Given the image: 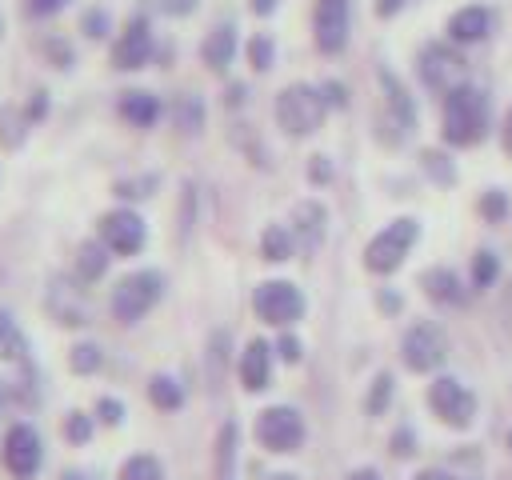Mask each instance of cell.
<instances>
[{
	"mask_svg": "<svg viewBox=\"0 0 512 480\" xmlns=\"http://www.w3.org/2000/svg\"><path fill=\"white\" fill-rule=\"evenodd\" d=\"M148 188H156V176H144V180H120V184H116L120 196H148Z\"/></svg>",
	"mask_w": 512,
	"mask_h": 480,
	"instance_id": "74e56055",
	"label": "cell"
},
{
	"mask_svg": "<svg viewBox=\"0 0 512 480\" xmlns=\"http://www.w3.org/2000/svg\"><path fill=\"white\" fill-rule=\"evenodd\" d=\"M388 400H392V376H388V372H380V376L372 380V392H368L364 408H368L372 416H380V412L388 408Z\"/></svg>",
	"mask_w": 512,
	"mask_h": 480,
	"instance_id": "4dcf8cb0",
	"label": "cell"
},
{
	"mask_svg": "<svg viewBox=\"0 0 512 480\" xmlns=\"http://www.w3.org/2000/svg\"><path fill=\"white\" fill-rule=\"evenodd\" d=\"M380 308H388V312H396V308H400V300H396L392 292H380Z\"/></svg>",
	"mask_w": 512,
	"mask_h": 480,
	"instance_id": "f5cc1de1",
	"label": "cell"
},
{
	"mask_svg": "<svg viewBox=\"0 0 512 480\" xmlns=\"http://www.w3.org/2000/svg\"><path fill=\"white\" fill-rule=\"evenodd\" d=\"M500 316H504V324H508V332H512V280H508V288H504V296H500Z\"/></svg>",
	"mask_w": 512,
	"mask_h": 480,
	"instance_id": "7dc6e473",
	"label": "cell"
},
{
	"mask_svg": "<svg viewBox=\"0 0 512 480\" xmlns=\"http://www.w3.org/2000/svg\"><path fill=\"white\" fill-rule=\"evenodd\" d=\"M116 108H120V116H124L128 124H136V128H148V124H156V116H160V100H156L152 92H140V88L124 92Z\"/></svg>",
	"mask_w": 512,
	"mask_h": 480,
	"instance_id": "ffe728a7",
	"label": "cell"
},
{
	"mask_svg": "<svg viewBox=\"0 0 512 480\" xmlns=\"http://www.w3.org/2000/svg\"><path fill=\"white\" fill-rule=\"evenodd\" d=\"M380 84H384V96H388V116L396 120V128H400V132H408V128L416 124V108H412V100H408L404 84H400L388 68H380Z\"/></svg>",
	"mask_w": 512,
	"mask_h": 480,
	"instance_id": "d6986e66",
	"label": "cell"
},
{
	"mask_svg": "<svg viewBox=\"0 0 512 480\" xmlns=\"http://www.w3.org/2000/svg\"><path fill=\"white\" fill-rule=\"evenodd\" d=\"M480 212H484L488 220H500V216L508 212V200H504V192H484V200H480Z\"/></svg>",
	"mask_w": 512,
	"mask_h": 480,
	"instance_id": "8d00e7d4",
	"label": "cell"
},
{
	"mask_svg": "<svg viewBox=\"0 0 512 480\" xmlns=\"http://www.w3.org/2000/svg\"><path fill=\"white\" fill-rule=\"evenodd\" d=\"M420 164H424V172H428L436 184H452V180H456V168H452L448 156L436 152V148H424V152H420Z\"/></svg>",
	"mask_w": 512,
	"mask_h": 480,
	"instance_id": "f1b7e54d",
	"label": "cell"
},
{
	"mask_svg": "<svg viewBox=\"0 0 512 480\" xmlns=\"http://www.w3.org/2000/svg\"><path fill=\"white\" fill-rule=\"evenodd\" d=\"M344 480H380V472L376 468H352Z\"/></svg>",
	"mask_w": 512,
	"mask_h": 480,
	"instance_id": "681fc988",
	"label": "cell"
},
{
	"mask_svg": "<svg viewBox=\"0 0 512 480\" xmlns=\"http://www.w3.org/2000/svg\"><path fill=\"white\" fill-rule=\"evenodd\" d=\"M428 404L448 428H468L476 416V396L456 380V376H436L428 384Z\"/></svg>",
	"mask_w": 512,
	"mask_h": 480,
	"instance_id": "ba28073f",
	"label": "cell"
},
{
	"mask_svg": "<svg viewBox=\"0 0 512 480\" xmlns=\"http://www.w3.org/2000/svg\"><path fill=\"white\" fill-rule=\"evenodd\" d=\"M488 128V100L484 92H476L472 84L456 88L444 96V140L456 148H468L484 136Z\"/></svg>",
	"mask_w": 512,
	"mask_h": 480,
	"instance_id": "6da1fadb",
	"label": "cell"
},
{
	"mask_svg": "<svg viewBox=\"0 0 512 480\" xmlns=\"http://www.w3.org/2000/svg\"><path fill=\"white\" fill-rule=\"evenodd\" d=\"M320 96H324V104H332V108H344V104H348V92H344V84H336V80L320 84Z\"/></svg>",
	"mask_w": 512,
	"mask_h": 480,
	"instance_id": "f35d334b",
	"label": "cell"
},
{
	"mask_svg": "<svg viewBox=\"0 0 512 480\" xmlns=\"http://www.w3.org/2000/svg\"><path fill=\"white\" fill-rule=\"evenodd\" d=\"M60 480H96V472H84V468H68Z\"/></svg>",
	"mask_w": 512,
	"mask_h": 480,
	"instance_id": "816d5d0a",
	"label": "cell"
},
{
	"mask_svg": "<svg viewBox=\"0 0 512 480\" xmlns=\"http://www.w3.org/2000/svg\"><path fill=\"white\" fill-rule=\"evenodd\" d=\"M408 0H376V16H396Z\"/></svg>",
	"mask_w": 512,
	"mask_h": 480,
	"instance_id": "c3c4849f",
	"label": "cell"
},
{
	"mask_svg": "<svg viewBox=\"0 0 512 480\" xmlns=\"http://www.w3.org/2000/svg\"><path fill=\"white\" fill-rule=\"evenodd\" d=\"M48 308H52V316H56L60 324H72V328L88 320V312H84V292L72 288L68 280H52V288H48Z\"/></svg>",
	"mask_w": 512,
	"mask_h": 480,
	"instance_id": "2e32d148",
	"label": "cell"
},
{
	"mask_svg": "<svg viewBox=\"0 0 512 480\" xmlns=\"http://www.w3.org/2000/svg\"><path fill=\"white\" fill-rule=\"evenodd\" d=\"M248 60H252V68H256V72L272 68V36L256 32V36L248 40Z\"/></svg>",
	"mask_w": 512,
	"mask_h": 480,
	"instance_id": "1f68e13d",
	"label": "cell"
},
{
	"mask_svg": "<svg viewBox=\"0 0 512 480\" xmlns=\"http://www.w3.org/2000/svg\"><path fill=\"white\" fill-rule=\"evenodd\" d=\"M488 24H492V12L484 4H468V8L452 12L448 36H452V44H476V40L488 36Z\"/></svg>",
	"mask_w": 512,
	"mask_h": 480,
	"instance_id": "9a60e30c",
	"label": "cell"
},
{
	"mask_svg": "<svg viewBox=\"0 0 512 480\" xmlns=\"http://www.w3.org/2000/svg\"><path fill=\"white\" fill-rule=\"evenodd\" d=\"M324 220H328V212H324V204L320 200H300L296 208H292V232L300 236V244L312 252V248H320V240H324Z\"/></svg>",
	"mask_w": 512,
	"mask_h": 480,
	"instance_id": "e0dca14e",
	"label": "cell"
},
{
	"mask_svg": "<svg viewBox=\"0 0 512 480\" xmlns=\"http://www.w3.org/2000/svg\"><path fill=\"white\" fill-rule=\"evenodd\" d=\"M508 448H512V432H508Z\"/></svg>",
	"mask_w": 512,
	"mask_h": 480,
	"instance_id": "680465c9",
	"label": "cell"
},
{
	"mask_svg": "<svg viewBox=\"0 0 512 480\" xmlns=\"http://www.w3.org/2000/svg\"><path fill=\"white\" fill-rule=\"evenodd\" d=\"M292 248H296L292 228H284V224H268V228L260 232V252H264V260H288Z\"/></svg>",
	"mask_w": 512,
	"mask_h": 480,
	"instance_id": "cb8c5ba5",
	"label": "cell"
},
{
	"mask_svg": "<svg viewBox=\"0 0 512 480\" xmlns=\"http://www.w3.org/2000/svg\"><path fill=\"white\" fill-rule=\"evenodd\" d=\"M68 0H24V12L28 16H52V12H60Z\"/></svg>",
	"mask_w": 512,
	"mask_h": 480,
	"instance_id": "ab89813d",
	"label": "cell"
},
{
	"mask_svg": "<svg viewBox=\"0 0 512 480\" xmlns=\"http://www.w3.org/2000/svg\"><path fill=\"white\" fill-rule=\"evenodd\" d=\"M420 284H424V292H428L436 304H460V300H464L460 276H456L452 268H428V272L420 276Z\"/></svg>",
	"mask_w": 512,
	"mask_h": 480,
	"instance_id": "44dd1931",
	"label": "cell"
},
{
	"mask_svg": "<svg viewBox=\"0 0 512 480\" xmlns=\"http://www.w3.org/2000/svg\"><path fill=\"white\" fill-rule=\"evenodd\" d=\"M420 76L436 92H456L468 84V64L452 44H424L420 48Z\"/></svg>",
	"mask_w": 512,
	"mask_h": 480,
	"instance_id": "8992f818",
	"label": "cell"
},
{
	"mask_svg": "<svg viewBox=\"0 0 512 480\" xmlns=\"http://www.w3.org/2000/svg\"><path fill=\"white\" fill-rule=\"evenodd\" d=\"M0 360H12V364H24L28 360V340L16 328L12 312H4V308H0Z\"/></svg>",
	"mask_w": 512,
	"mask_h": 480,
	"instance_id": "603a6c76",
	"label": "cell"
},
{
	"mask_svg": "<svg viewBox=\"0 0 512 480\" xmlns=\"http://www.w3.org/2000/svg\"><path fill=\"white\" fill-rule=\"evenodd\" d=\"M324 112H328V104H324L320 88H312V84H288V88L276 96V120H280V128H284L288 136H308V132H316L320 120H324Z\"/></svg>",
	"mask_w": 512,
	"mask_h": 480,
	"instance_id": "3957f363",
	"label": "cell"
},
{
	"mask_svg": "<svg viewBox=\"0 0 512 480\" xmlns=\"http://www.w3.org/2000/svg\"><path fill=\"white\" fill-rule=\"evenodd\" d=\"M104 268H108V248L96 244V240H84L80 252H76V280L80 284H92V280L104 276Z\"/></svg>",
	"mask_w": 512,
	"mask_h": 480,
	"instance_id": "7402d4cb",
	"label": "cell"
},
{
	"mask_svg": "<svg viewBox=\"0 0 512 480\" xmlns=\"http://www.w3.org/2000/svg\"><path fill=\"white\" fill-rule=\"evenodd\" d=\"M392 452H396V456H412V452H416V448H412V432H408V428H400V432L392 436Z\"/></svg>",
	"mask_w": 512,
	"mask_h": 480,
	"instance_id": "f6af8a7d",
	"label": "cell"
},
{
	"mask_svg": "<svg viewBox=\"0 0 512 480\" xmlns=\"http://www.w3.org/2000/svg\"><path fill=\"white\" fill-rule=\"evenodd\" d=\"M240 96H244V88H240V84H232V88H228V104H240Z\"/></svg>",
	"mask_w": 512,
	"mask_h": 480,
	"instance_id": "9f6ffc18",
	"label": "cell"
},
{
	"mask_svg": "<svg viewBox=\"0 0 512 480\" xmlns=\"http://www.w3.org/2000/svg\"><path fill=\"white\" fill-rule=\"evenodd\" d=\"M272 8H276V0H252V12H260V16L272 12Z\"/></svg>",
	"mask_w": 512,
	"mask_h": 480,
	"instance_id": "db71d44e",
	"label": "cell"
},
{
	"mask_svg": "<svg viewBox=\"0 0 512 480\" xmlns=\"http://www.w3.org/2000/svg\"><path fill=\"white\" fill-rule=\"evenodd\" d=\"M504 148H508V156H512V112H508V120H504Z\"/></svg>",
	"mask_w": 512,
	"mask_h": 480,
	"instance_id": "11a10c76",
	"label": "cell"
},
{
	"mask_svg": "<svg viewBox=\"0 0 512 480\" xmlns=\"http://www.w3.org/2000/svg\"><path fill=\"white\" fill-rule=\"evenodd\" d=\"M252 308H256V316L264 324L288 328V324H296L304 316V296H300V288L292 280H264L252 292Z\"/></svg>",
	"mask_w": 512,
	"mask_h": 480,
	"instance_id": "5b68a950",
	"label": "cell"
},
{
	"mask_svg": "<svg viewBox=\"0 0 512 480\" xmlns=\"http://www.w3.org/2000/svg\"><path fill=\"white\" fill-rule=\"evenodd\" d=\"M44 48H48V56H52V60H56L60 68H68V60H72V48H68L64 40H48Z\"/></svg>",
	"mask_w": 512,
	"mask_h": 480,
	"instance_id": "b9f144b4",
	"label": "cell"
},
{
	"mask_svg": "<svg viewBox=\"0 0 512 480\" xmlns=\"http://www.w3.org/2000/svg\"><path fill=\"white\" fill-rule=\"evenodd\" d=\"M232 52H236V28L232 24H216L200 44V56L212 72H224L232 64Z\"/></svg>",
	"mask_w": 512,
	"mask_h": 480,
	"instance_id": "ac0fdd59",
	"label": "cell"
},
{
	"mask_svg": "<svg viewBox=\"0 0 512 480\" xmlns=\"http://www.w3.org/2000/svg\"><path fill=\"white\" fill-rule=\"evenodd\" d=\"M96 412H100V420H104V424H120V416H124V404L104 396V400L96 404Z\"/></svg>",
	"mask_w": 512,
	"mask_h": 480,
	"instance_id": "60d3db41",
	"label": "cell"
},
{
	"mask_svg": "<svg viewBox=\"0 0 512 480\" xmlns=\"http://www.w3.org/2000/svg\"><path fill=\"white\" fill-rule=\"evenodd\" d=\"M416 480H456V476H448L440 468H424V472H416Z\"/></svg>",
	"mask_w": 512,
	"mask_h": 480,
	"instance_id": "f907efd6",
	"label": "cell"
},
{
	"mask_svg": "<svg viewBox=\"0 0 512 480\" xmlns=\"http://www.w3.org/2000/svg\"><path fill=\"white\" fill-rule=\"evenodd\" d=\"M276 352H280V356H284L288 364H296V360H300V340H296V336H280Z\"/></svg>",
	"mask_w": 512,
	"mask_h": 480,
	"instance_id": "7bdbcfd3",
	"label": "cell"
},
{
	"mask_svg": "<svg viewBox=\"0 0 512 480\" xmlns=\"http://www.w3.org/2000/svg\"><path fill=\"white\" fill-rule=\"evenodd\" d=\"M100 348L96 344H72V352H68V368L72 372H80V376H88V372H96L100 368Z\"/></svg>",
	"mask_w": 512,
	"mask_h": 480,
	"instance_id": "f546056e",
	"label": "cell"
},
{
	"mask_svg": "<svg viewBox=\"0 0 512 480\" xmlns=\"http://www.w3.org/2000/svg\"><path fill=\"white\" fill-rule=\"evenodd\" d=\"M148 56H152L148 20H144V16H132L128 28H124V32L116 36V44H112V64H116V68H140V64H148Z\"/></svg>",
	"mask_w": 512,
	"mask_h": 480,
	"instance_id": "4fadbf2b",
	"label": "cell"
},
{
	"mask_svg": "<svg viewBox=\"0 0 512 480\" xmlns=\"http://www.w3.org/2000/svg\"><path fill=\"white\" fill-rule=\"evenodd\" d=\"M120 480H164V468H160V460L156 456H132V460H124V468H120Z\"/></svg>",
	"mask_w": 512,
	"mask_h": 480,
	"instance_id": "4316f807",
	"label": "cell"
},
{
	"mask_svg": "<svg viewBox=\"0 0 512 480\" xmlns=\"http://www.w3.org/2000/svg\"><path fill=\"white\" fill-rule=\"evenodd\" d=\"M400 356H404V364H408L412 372H432V368L444 364V356H448V340H444V332H440L436 324L420 320V324H412V328L404 332V340H400Z\"/></svg>",
	"mask_w": 512,
	"mask_h": 480,
	"instance_id": "9c48e42d",
	"label": "cell"
},
{
	"mask_svg": "<svg viewBox=\"0 0 512 480\" xmlns=\"http://www.w3.org/2000/svg\"><path fill=\"white\" fill-rule=\"evenodd\" d=\"M44 108H48V92H32V100H28L24 116H28V120H40V116H44Z\"/></svg>",
	"mask_w": 512,
	"mask_h": 480,
	"instance_id": "ee69618b",
	"label": "cell"
},
{
	"mask_svg": "<svg viewBox=\"0 0 512 480\" xmlns=\"http://www.w3.org/2000/svg\"><path fill=\"white\" fill-rule=\"evenodd\" d=\"M312 28H316V48L320 52H340L344 40H348V0H316V16H312Z\"/></svg>",
	"mask_w": 512,
	"mask_h": 480,
	"instance_id": "7c38bea8",
	"label": "cell"
},
{
	"mask_svg": "<svg viewBox=\"0 0 512 480\" xmlns=\"http://www.w3.org/2000/svg\"><path fill=\"white\" fill-rule=\"evenodd\" d=\"M416 236H420V224H416L412 216H400V220L384 224V228L368 240V248H364V268L376 272V276L396 272V268L404 264L408 248L416 244Z\"/></svg>",
	"mask_w": 512,
	"mask_h": 480,
	"instance_id": "7a4b0ae2",
	"label": "cell"
},
{
	"mask_svg": "<svg viewBox=\"0 0 512 480\" xmlns=\"http://www.w3.org/2000/svg\"><path fill=\"white\" fill-rule=\"evenodd\" d=\"M100 244L116 256H136L144 248V220L132 208H112L100 216Z\"/></svg>",
	"mask_w": 512,
	"mask_h": 480,
	"instance_id": "30bf717a",
	"label": "cell"
},
{
	"mask_svg": "<svg viewBox=\"0 0 512 480\" xmlns=\"http://www.w3.org/2000/svg\"><path fill=\"white\" fill-rule=\"evenodd\" d=\"M160 296H164V276H160L156 268L128 272V276L112 288V316H116L120 324H136Z\"/></svg>",
	"mask_w": 512,
	"mask_h": 480,
	"instance_id": "277c9868",
	"label": "cell"
},
{
	"mask_svg": "<svg viewBox=\"0 0 512 480\" xmlns=\"http://www.w3.org/2000/svg\"><path fill=\"white\" fill-rule=\"evenodd\" d=\"M268 480H300V476H292V472H276V476H268Z\"/></svg>",
	"mask_w": 512,
	"mask_h": 480,
	"instance_id": "6f0895ef",
	"label": "cell"
},
{
	"mask_svg": "<svg viewBox=\"0 0 512 480\" xmlns=\"http://www.w3.org/2000/svg\"><path fill=\"white\" fill-rule=\"evenodd\" d=\"M496 272H500L496 256H492V252H476V260H472V284H476V288H488V284L496 280Z\"/></svg>",
	"mask_w": 512,
	"mask_h": 480,
	"instance_id": "d6a6232c",
	"label": "cell"
},
{
	"mask_svg": "<svg viewBox=\"0 0 512 480\" xmlns=\"http://www.w3.org/2000/svg\"><path fill=\"white\" fill-rule=\"evenodd\" d=\"M308 176H312V180H328V176H332L328 160H324V156H312V164H308Z\"/></svg>",
	"mask_w": 512,
	"mask_h": 480,
	"instance_id": "bcb514c9",
	"label": "cell"
},
{
	"mask_svg": "<svg viewBox=\"0 0 512 480\" xmlns=\"http://www.w3.org/2000/svg\"><path fill=\"white\" fill-rule=\"evenodd\" d=\"M40 460H44V452H40L36 428L32 424H12L8 436H4V464H8V472L28 480V476H36Z\"/></svg>",
	"mask_w": 512,
	"mask_h": 480,
	"instance_id": "8fae6325",
	"label": "cell"
},
{
	"mask_svg": "<svg viewBox=\"0 0 512 480\" xmlns=\"http://www.w3.org/2000/svg\"><path fill=\"white\" fill-rule=\"evenodd\" d=\"M0 36H4V20H0Z\"/></svg>",
	"mask_w": 512,
	"mask_h": 480,
	"instance_id": "91938a15",
	"label": "cell"
},
{
	"mask_svg": "<svg viewBox=\"0 0 512 480\" xmlns=\"http://www.w3.org/2000/svg\"><path fill=\"white\" fill-rule=\"evenodd\" d=\"M176 128H184V132H200L204 128V104H200V96H180L176 100Z\"/></svg>",
	"mask_w": 512,
	"mask_h": 480,
	"instance_id": "83f0119b",
	"label": "cell"
},
{
	"mask_svg": "<svg viewBox=\"0 0 512 480\" xmlns=\"http://www.w3.org/2000/svg\"><path fill=\"white\" fill-rule=\"evenodd\" d=\"M256 440L268 452H296L304 444V420L288 404H272L256 416Z\"/></svg>",
	"mask_w": 512,
	"mask_h": 480,
	"instance_id": "52a82bcc",
	"label": "cell"
},
{
	"mask_svg": "<svg viewBox=\"0 0 512 480\" xmlns=\"http://www.w3.org/2000/svg\"><path fill=\"white\" fill-rule=\"evenodd\" d=\"M268 376H272V352L264 340H248L244 352H240V384L248 392H260L268 388Z\"/></svg>",
	"mask_w": 512,
	"mask_h": 480,
	"instance_id": "5bb4252c",
	"label": "cell"
},
{
	"mask_svg": "<svg viewBox=\"0 0 512 480\" xmlns=\"http://www.w3.org/2000/svg\"><path fill=\"white\" fill-rule=\"evenodd\" d=\"M64 436H68L72 444H84V440L92 436V420H88L84 412H68V420H64Z\"/></svg>",
	"mask_w": 512,
	"mask_h": 480,
	"instance_id": "836d02e7",
	"label": "cell"
},
{
	"mask_svg": "<svg viewBox=\"0 0 512 480\" xmlns=\"http://www.w3.org/2000/svg\"><path fill=\"white\" fill-rule=\"evenodd\" d=\"M232 440H236V424H224L220 432V476L228 480V468H232Z\"/></svg>",
	"mask_w": 512,
	"mask_h": 480,
	"instance_id": "d590c367",
	"label": "cell"
},
{
	"mask_svg": "<svg viewBox=\"0 0 512 480\" xmlns=\"http://www.w3.org/2000/svg\"><path fill=\"white\" fill-rule=\"evenodd\" d=\"M28 124H32V120H28L20 108H0V144H4V148H20Z\"/></svg>",
	"mask_w": 512,
	"mask_h": 480,
	"instance_id": "d4e9b609",
	"label": "cell"
},
{
	"mask_svg": "<svg viewBox=\"0 0 512 480\" xmlns=\"http://www.w3.org/2000/svg\"><path fill=\"white\" fill-rule=\"evenodd\" d=\"M80 28H84L88 36H104V32H108V12H104V8H88V12L80 16Z\"/></svg>",
	"mask_w": 512,
	"mask_h": 480,
	"instance_id": "e575fe53",
	"label": "cell"
},
{
	"mask_svg": "<svg viewBox=\"0 0 512 480\" xmlns=\"http://www.w3.org/2000/svg\"><path fill=\"white\" fill-rule=\"evenodd\" d=\"M148 400H152L156 408L172 412V408H180L184 392H180V384H176L172 376H152V380H148Z\"/></svg>",
	"mask_w": 512,
	"mask_h": 480,
	"instance_id": "484cf974",
	"label": "cell"
}]
</instances>
